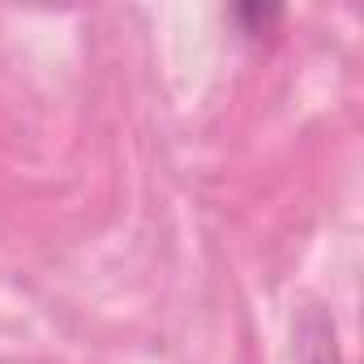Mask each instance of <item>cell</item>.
I'll use <instances>...</instances> for the list:
<instances>
[{
  "instance_id": "obj_1",
  "label": "cell",
  "mask_w": 364,
  "mask_h": 364,
  "mask_svg": "<svg viewBox=\"0 0 364 364\" xmlns=\"http://www.w3.org/2000/svg\"><path fill=\"white\" fill-rule=\"evenodd\" d=\"M283 14L279 9H262V5H240V9H232V22L245 31V35H262L266 26H274Z\"/></svg>"
}]
</instances>
